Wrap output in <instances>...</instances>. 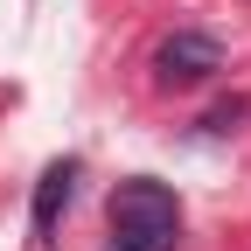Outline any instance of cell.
Instances as JSON below:
<instances>
[{
  "label": "cell",
  "instance_id": "cell-1",
  "mask_svg": "<svg viewBox=\"0 0 251 251\" xmlns=\"http://www.w3.org/2000/svg\"><path fill=\"white\" fill-rule=\"evenodd\" d=\"M181 244V196L153 175H126L112 188V251H175Z\"/></svg>",
  "mask_w": 251,
  "mask_h": 251
},
{
  "label": "cell",
  "instance_id": "cell-2",
  "mask_svg": "<svg viewBox=\"0 0 251 251\" xmlns=\"http://www.w3.org/2000/svg\"><path fill=\"white\" fill-rule=\"evenodd\" d=\"M216 70H224V49H216V35H196V28H181V35H168L153 49V77L161 84H202Z\"/></svg>",
  "mask_w": 251,
  "mask_h": 251
},
{
  "label": "cell",
  "instance_id": "cell-3",
  "mask_svg": "<svg viewBox=\"0 0 251 251\" xmlns=\"http://www.w3.org/2000/svg\"><path fill=\"white\" fill-rule=\"evenodd\" d=\"M70 196H77V161H49L35 181V237H56V216L70 209Z\"/></svg>",
  "mask_w": 251,
  "mask_h": 251
}]
</instances>
